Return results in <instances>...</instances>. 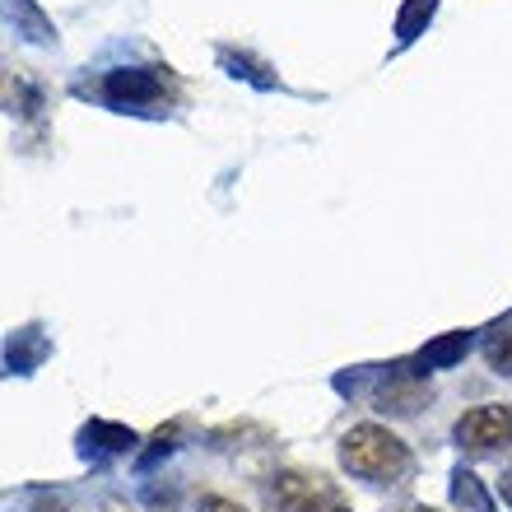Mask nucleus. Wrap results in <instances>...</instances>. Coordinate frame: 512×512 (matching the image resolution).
<instances>
[{
	"label": "nucleus",
	"instance_id": "nucleus-1",
	"mask_svg": "<svg viewBox=\"0 0 512 512\" xmlns=\"http://www.w3.org/2000/svg\"><path fill=\"white\" fill-rule=\"evenodd\" d=\"M340 466L368 485H396L410 475V447L387 424H354L340 438Z\"/></svg>",
	"mask_w": 512,
	"mask_h": 512
},
{
	"label": "nucleus",
	"instance_id": "nucleus-2",
	"mask_svg": "<svg viewBox=\"0 0 512 512\" xmlns=\"http://www.w3.org/2000/svg\"><path fill=\"white\" fill-rule=\"evenodd\" d=\"M98 98L112 112H140V117H159L173 103V80L163 66H122L108 70L98 80Z\"/></svg>",
	"mask_w": 512,
	"mask_h": 512
},
{
	"label": "nucleus",
	"instance_id": "nucleus-3",
	"mask_svg": "<svg viewBox=\"0 0 512 512\" xmlns=\"http://www.w3.org/2000/svg\"><path fill=\"white\" fill-rule=\"evenodd\" d=\"M270 503L275 512H350V503L340 499L336 485H326L322 475L303 471H280L270 480Z\"/></svg>",
	"mask_w": 512,
	"mask_h": 512
},
{
	"label": "nucleus",
	"instance_id": "nucleus-4",
	"mask_svg": "<svg viewBox=\"0 0 512 512\" xmlns=\"http://www.w3.org/2000/svg\"><path fill=\"white\" fill-rule=\"evenodd\" d=\"M452 438L466 452H503L512 447V405H475L457 419Z\"/></svg>",
	"mask_w": 512,
	"mask_h": 512
},
{
	"label": "nucleus",
	"instance_id": "nucleus-5",
	"mask_svg": "<svg viewBox=\"0 0 512 512\" xmlns=\"http://www.w3.org/2000/svg\"><path fill=\"white\" fill-rule=\"evenodd\" d=\"M424 401H429V387L410 368H387L382 387L373 391V410H382V415H415Z\"/></svg>",
	"mask_w": 512,
	"mask_h": 512
},
{
	"label": "nucleus",
	"instance_id": "nucleus-6",
	"mask_svg": "<svg viewBox=\"0 0 512 512\" xmlns=\"http://www.w3.org/2000/svg\"><path fill=\"white\" fill-rule=\"evenodd\" d=\"M452 508L457 512H499L494 494L485 489V480L471 471V466H457L452 471Z\"/></svg>",
	"mask_w": 512,
	"mask_h": 512
},
{
	"label": "nucleus",
	"instance_id": "nucleus-7",
	"mask_svg": "<svg viewBox=\"0 0 512 512\" xmlns=\"http://www.w3.org/2000/svg\"><path fill=\"white\" fill-rule=\"evenodd\" d=\"M80 443L84 447H98V452H131L140 438H135L126 424H108V419H89L80 433Z\"/></svg>",
	"mask_w": 512,
	"mask_h": 512
},
{
	"label": "nucleus",
	"instance_id": "nucleus-8",
	"mask_svg": "<svg viewBox=\"0 0 512 512\" xmlns=\"http://www.w3.org/2000/svg\"><path fill=\"white\" fill-rule=\"evenodd\" d=\"M433 10H438V0H405L401 14H396V42H401V47H410V42L429 28Z\"/></svg>",
	"mask_w": 512,
	"mask_h": 512
},
{
	"label": "nucleus",
	"instance_id": "nucleus-9",
	"mask_svg": "<svg viewBox=\"0 0 512 512\" xmlns=\"http://www.w3.org/2000/svg\"><path fill=\"white\" fill-rule=\"evenodd\" d=\"M466 350H471V331H452V336H443V340H433V345H424L419 364H424V368H452Z\"/></svg>",
	"mask_w": 512,
	"mask_h": 512
},
{
	"label": "nucleus",
	"instance_id": "nucleus-10",
	"mask_svg": "<svg viewBox=\"0 0 512 512\" xmlns=\"http://www.w3.org/2000/svg\"><path fill=\"white\" fill-rule=\"evenodd\" d=\"M28 331H19V336L10 340V350H5V364H10V373H33V364H38L42 354H47V340H33V345H24Z\"/></svg>",
	"mask_w": 512,
	"mask_h": 512
},
{
	"label": "nucleus",
	"instance_id": "nucleus-11",
	"mask_svg": "<svg viewBox=\"0 0 512 512\" xmlns=\"http://www.w3.org/2000/svg\"><path fill=\"white\" fill-rule=\"evenodd\" d=\"M485 359H489V368H494V373H508V378H512V336H494V340H489Z\"/></svg>",
	"mask_w": 512,
	"mask_h": 512
},
{
	"label": "nucleus",
	"instance_id": "nucleus-12",
	"mask_svg": "<svg viewBox=\"0 0 512 512\" xmlns=\"http://www.w3.org/2000/svg\"><path fill=\"white\" fill-rule=\"evenodd\" d=\"M173 447H177V424H163V429L154 433V447L145 452V466H149V461H159V457H168Z\"/></svg>",
	"mask_w": 512,
	"mask_h": 512
},
{
	"label": "nucleus",
	"instance_id": "nucleus-13",
	"mask_svg": "<svg viewBox=\"0 0 512 512\" xmlns=\"http://www.w3.org/2000/svg\"><path fill=\"white\" fill-rule=\"evenodd\" d=\"M201 512H247V508H243V503H233V499H224V494H205Z\"/></svg>",
	"mask_w": 512,
	"mask_h": 512
},
{
	"label": "nucleus",
	"instance_id": "nucleus-14",
	"mask_svg": "<svg viewBox=\"0 0 512 512\" xmlns=\"http://www.w3.org/2000/svg\"><path fill=\"white\" fill-rule=\"evenodd\" d=\"M28 512H70V508H66V503H61V499H38V503H33V508H28Z\"/></svg>",
	"mask_w": 512,
	"mask_h": 512
},
{
	"label": "nucleus",
	"instance_id": "nucleus-15",
	"mask_svg": "<svg viewBox=\"0 0 512 512\" xmlns=\"http://www.w3.org/2000/svg\"><path fill=\"white\" fill-rule=\"evenodd\" d=\"M499 494H503V503H508V508H512V466L499 475Z\"/></svg>",
	"mask_w": 512,
	"mask_h": 512
},
{
	"label": "nucleus",
	"instance_id": "nucleus-16",
	"mask_svg": "<svg viewBox=\"0 0 512 512\" xmlns=\"http://www.w3.org/2000/svg\"><path fill=\"white\" fill-rule=\"evenodd\" d=\"M401 512H438V508H424V503H405Z\"/></svg>",
	"mask_w": 512,
	"mask_h": 512
}]
</instances>
